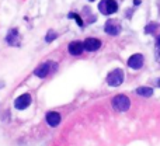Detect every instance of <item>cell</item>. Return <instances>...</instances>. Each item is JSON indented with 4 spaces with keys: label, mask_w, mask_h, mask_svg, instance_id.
Instances as JSON below:
<instances>
[{
    "label": "cell",
    "mask_w": 160,
    "mask_h": 146,
    "mask_svg": "<svg viewBox=\"0 0 160 146\" xmlns=\"http://www.w3.org/2000/svg\"><path fill=\"white\" fill-rule=\"evenodd\" d=\"M111 104H112V108L115 111H118V113H125V111H128L131 107V100H129V97L125 96V94H118V96H115L112 98Z\"/></svg>",
    "instance_id": "cell-1"
},
{
    "label": "cell",
    "mask_w": 160,
    "mask_h": 146,
    "mask_svg": "<svg viewBox=\"0 0 160 146\" xmlns=\"http://www.w3.org/2000/svg\"><path fill=\"white\" fill-rule=\"evenodd\" d=\"M124 79H125L124 70L117 68V69L111 70L107 74V84L111 86V87H118V86H121L124 83Z\"/></svg>",
    "instance_id": "cell-2"
},
{
    "label": "cell",
    "mask_w": 160,
    "mask_h": 146,
    "mask_svg": "<svg viewBox=\"0 0 160 146\" xmlns=\"http://www.w3.org/2000/svg\"><path fill=\"white\" fill-rule=\"evenodd\" d=\"M98 10L104 16H111L118 11V3L115 0H101L98 3Z\"/></svg>",
    "instance_id": "cell-3"
},
{
    "label": "cell",
    "mask_w": 160,
    "mask_h": 146,
    "mask_svg": "<svg viewBox=\"0 0 160 146\" xmlns=\"http://www.w3.org/2000/svg\"><path fill=\"white\" fill-rule=\"evenodd\" d=\"M121 24H119V21H117V20H108L107 23H105L104 25V31L108 34V35H119V33H121Z\"/></svg>",
    "instance_id": "cell-4"
},
{
    "label": "cell",
    "mask_w": 160,
    "mask_h": 146,
    "mask_svg": "<svg viewBox=\"0 0 160 146\" xmlns=\"http://www.w3.org/2000/svg\"><path fill=\"white\" fill-rule=\"evenodd\" d=\"M55 66H56V65L53 63V62H45V63H41L38 68H37L35 72H34V74H35L37 77L44 79V77H47L48 74L51 73V70H52Z\"/></svg>",
    "instance_id": "cell-5"
},
{
    "label": "cell",
    "mask_w": 160,
    "mask_h": 146,
    "mask_svg": "<svg viewBox=\"0 0 160 146\" xmlns=\"http://www.w3.org/2000/svg\"><path fill=\"white\" fill-rule=\"evenodd\" d=\"M31 101H32V98H31L30 94L24 93V94H21V96H18L16 98V101H14V107H16L17 110H25V108L30 107Z\"/></svg>",
    "instance_id": "cell-6"
},
{
    "label": "cell",
    "mask_w": 160,
    "mask_h": 146,
    "mask_svg": "<svg viewBox=\"0 0 160 146\" xmlns=\"http://www.w3.org/2000/svg\"><path fill=\"white\" fill-rule=\"evenodd\" d=\"M143 62H145L143 55H142V53H135V55H132L128 59V66H129L131 69L138 70L143 66Z\"/></svg>",
    "instance_id": "cell-7"
},
{
    "label": "cell",
    "mask_w": 160,
    "mask_h": 146,
    "mask_svg": "<svg viewBox=\"0 0 160 146\" xmlns=\"http://www.w3.org/2000/svg\"><path fill=\"white\" fill-rule=\"evenodd\" d=\"M101 41L98 38H86L84 42H83V47H84L86 51L88 52H94V51L100 49L101 48Z\"/></svg>",
    "instance_id": "cell-8"
},
{
    "label": "cell",
    "mask_w": 160,
    "mask_h": 146,
    "mask_svg": "<svg viewBox=\"0 0 160 146\" xmlns=\"http://www.w3.org/2000/svg\"><path fill=\"white\" fill-rule=\"evenodd\" d=\"M6 41H7V44L11 45V47H18V45H20V34H18V30H17V28H13V30L8 31L7 37H6Z\"/></svg>",
    "instance_id": "cell-9"
},
{
    "label": "cell",
    "mask_w": 160,
    "mask_h": 146,
    "mask_svg": "<svg viewBox=\"0 0 160 146\" xmlns=\"http://www.w3.org/2000/svg\"><path fill=\"white\" fill-rule=\"evenodd\" d=\"M45 119H47V124L49 125V127L55 128L61 124V114L56 113V111H49V113L47 114V117H45Z\"/></svg>",
    "instance_id": "cell-10"
},
{
    "label": "cell",
    "mask_w": 160,
    "mask_h": 146,
    "mask_svg": "<svg viewBox=\"0 0 160 146\" xmlns=\"http://www.w3.org/2000/svg\"><path fill=\"white\" fill-rule=\"evenodd\" d=\"M68 49H69V53L73 56H79L82 55L83 49H84V47H83V42L80 41H73L69 44V47H68Z\"/></svg>",
    "instance_id": "cell-11"
},
{
    "label": "cell",
    "mask_w": 160,
    "mask_h": 146,
    "mask_svg": "<svg viewBox=\"0 0 160 146\" xmlns=\"http://www.w3.org/2000/svg\"><path fill=\"white\" fill-rule=\"evenodd\" d=\"M135 93L139 94V96H142V97H150L153 94V90L150 87H145V86H142V87L136 88Z\"/></svg>",
    "instance_id": "cell-12"
},
{
    "label": "cell",
    "mask_w": 160,
    "mask_h": 146,
    "mask_svg": "<svg viewBox=\"0 0 160 146\" xmlns=\"http://www.w3.org/2000/svg\"><path fill=\"white\" fill-rule=\"evenodd\" d=\"M159 25L156 24V23H150V24H148L146 27H145V33L146 34H155L156 30H158Z\"/></svg>",
    "instance_id": "cell-13"
},
{
    "label": "cell",
    "mask_w": 160,
    "mask_h": 146,
    "mask_svg": "<svg viewBox=\"0 0 160 146\" xmlns=\"http://www.w3.org/2000/svg\"><path fill=\"white\" fill-rule=\"evenodd\" d=\"M55 38H58V33H55L53 30H49L47 34V37H45V41L47 42H52Z\"/></svg>",
    "instance_id": "cell-14"
},
{
    "label": "cell",
    "mask_w": 160,
    "mask_h": 146,
    "mask_svg": "<svg viewBox=\"0 0 160 146\" xmlns=\"http://www.w3.org/2000/svg\"><path fill=\"white\" fill-rule=\"evenodd\" d=\"M69 18H75L76 20V23H78V25H80V27H83L84 25V23H83V20H82V17L79 16V14H75V13H70L69 16Z\"/></svg>",
    "instance_id": "cell-15"
},
{
    "label": "cell",
    "mask_w": 160,
    "mask_h": 146,
    "mask_svg": "<svg viewBox=\"0 0 160 146\" xmlns=\"http://www.w3.org/2000/svg\"><path fill=\"white\" fill-rule=\"evenodd\" d=\"M156 45H158V48H160V34H159L158 39H156Z\"/></svg>",
    "instance_id": "cell-16"
},
{
    "label": "cell",
    "mask_w": 160,
    "mask_h": 146,
    "mask_svg": "<svg viewBox=\"0 0 160 146\" xmlns=\"http://www.w3.org/2000/svg\"><path fill=\"white\" fill-rule=\"evenodd\" d=\"M131 16H132V10L129 8V10H128V18H131Z\"/></svg>",
    "instance_id": "cell-17"
},
{
    "label": "cell",
    "mask_w": 160,
    "mask_h": 146,
    "mask_svg": "<svg viewBox=\"0 0 160 146\" xmlns=\"http://www.w3.org/2000/svg\"><path fill=\"white\" fill-rule=\"evenodd\" d=\"M133 4H135V6L136 4H141V0H135V2H133Z\"/></svg>",
    "instance_id": "cell-18"
},
{
    "label": "cell",
    "mask_w": 160,
    "mask_h": 146,
    "mask_svg": "<svg viewBox=\"0 0 160 146\" xmlns=\"http://www.w3.org/2000/svg\"><path fill=\"white\" fill-rule=\"evenodd\" d=\"M158 62L160 63V51H158Z\"/></svg>",
    "instance_id": "cell-19"
},
{
    "label": "cell",
    "mask_w": 160,
    "mask_h": 146,
    "mask_svg": "<svg viewBox=\"0 0 160 146\" xmlns=\"http://www.w3.org/2000/svg\"><path fill=\"white\" fill-rule=\"evenodd\" d=\"M156 86H159V87H160V79L156 80Z\"/></svg>",
    "instance_id": "cell-20"
},
{
    "label": "cell",
    "mask_w": 160,
    "mask_h": 146,
    "mask_svg": "<svg viewBox=\"0 0 160 146\" xmlns=\"http://www.w3.org/2000/svg\"><path fill=\"white\" fill-rule=\"evenodd\" d=\"M88 2H94V0H88Z\"/></svg>",
    "instance_id": "cell-21"
}]
</instances>
